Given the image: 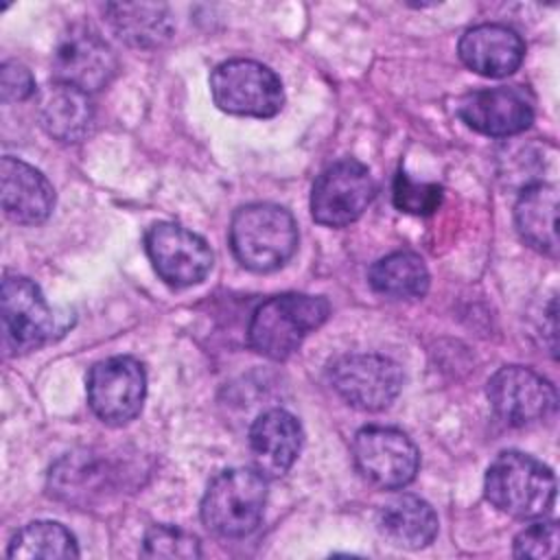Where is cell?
<instances>
[{
  "instance_id": "cell-1",
  "label": "cell",
  "mask_w": 560,
  "mask_h": 560,
  "mask_svg": "<svg viewBox=\"0 0 560 560\" xmlns=\"http://www.w3.org/2000/svg\"><path fill=\"white\" fill-rule=\"evenodd\" d=\"M330 315L322 295L280 293L256 306L247 326L249 346L273 361L289 359Z\"/></svg>"
},
{
  "instance_id": "cell-2",
  "label": "cell",
  "mask_w": 560,
  "mask_h": 560,
  "mask_svg": "<svg viewBox=\"0 0 560 560\" xmlns=\"http://www.w3.org/2000/svg\"><path fill=\"white\" fill-rule=\"evenodd\" d=\"M486 499L512 518L545 516L556 501V477L547 464L521 453H499L486 470Z\"/></svg>"
},
{
  "instance_id": "cell-3",
  "label": "cell",
  "mask_w": 560,
  "mask_h": 560,
  "mask_svg": "<svg viewBox=\"0 0 560 560\" xmlns=\"http://www.w3.org/2000/svg\"><path fill=\"white\" fill-rule=\"evenodd\" d=\"M230 245L245 269L276 271L298 249L295 219L278 203H247L232 217Z\"/></svg>"
},
{
  "instance_id": "cell-4",
  "label": "cell",
  "mask_w": 560,
  "mask_h": 560,
  "mask_svg": "<svg viewBox=\"0 0 560 560\" xmlns=\"http://www.w3.org/2000/svg\"><path fill=\"white\" fill-rule=\"evenodd\" d=\"M267 477L256 468H228L208 483L201 499V523L221 538H245L262 521Z\"/></svg>"
},
{
  "instance_id": "cell-5",
  "label": "cell",
  "mask_w": 560,
  "mask_h": 560,
  "mask_svg": "<svg viewBox=\"0 0 560 560\" xmlns=\"http://www.w3.org/2000/svg\"><path fill=\"white\" fill-rule=\"evenodd\" d=\"M212 101L234 116L271 118L284 105L280 77L254 59H228L210 74Z\"/></svg>"
},
{
  "instance_id": "cell-6",
  "label": "cell",
  "mask_w": 560,
  "mask_h": 560,
  "mask_svg": "<svg viewBox=\"0 0 560 560\" xmlns=\"http://www.w3.org/2000/svg\"><path fill=\"white\" fill-rule=\"evenodd\" d=\"M359 475L381 490H398L416 479L420 453L411 438L394 427H363L352 440Z\"/></svg>"
},
{
  "instance_id": "cell-7",
  "label": "cell",
  "mask_w": 560,
  "mask_h": 560,
  "mask_svg": "<svg viewBox=\"0 0 560 560\" xmlns=\"http://www.w3.org/2000/svg\"><path fill=\"white\" fill-rule=\"evenodd\" d=\"M376 195L370 168L343 158L319 173L311 190V214L315 223L326 228H346L354 223Z\"/></svg>"
},
{
  "instance_id": "cell-8",
  "label": "cell",
  "mask_w": 560,
  "mask_h": 560,
  "mask_svg": "<svg viewBox=\"0 0 560 560\" xmlns=\"http://www.w3.org/2000/svg\"><path fill=\"white\" fill-rule=\"evenodd\" d=\"M85 389L94 416L109 427H122L142 411L147 374L133 357H109L92 365Z\"/></svg>"
},
{
  "instance_id": "cell-9",
  "label": "cell",
  "mask_w": 560,
  "mask_h": 560,
  "mask_svg": "<svg viewBox=\"0 0 560 560\" xmlns=\"http://www.w3.org/2000/svg\"><path fill=\"white\" fill-rule=\"evenodd\" d=\"M497 418L510 427H529L549 420L558 409L556 387L525 365L499 368L486 387Z\"/></svg>"
},
{
  "instance_id": "cell-10",
  "label": "cell",
  "mask_w": 560,
  "mask_h": 560,
  "mask_svg": "<svg viewBox=\"0 0 560 560\" xmlns=\"http://www.w3.org/2000/svg\"><path fill=\"white\" fill-rule=\"evenodd\" d=\"M144 249L155 273L177 289L206 280L214 262L210 245L199 234L171 221L153 223L147 230Z\"/></svg>"
},
{
  "instance_id": "cell-11",
  "label": "cell",
  "mask_w": 560,
  "mask_h": 560,
  "mask_svg": "<svg viewBox=\"0 0 560 560\" xmlns=\"http://www.w3.org/2000/svg\"><path fill=\"white\" fill-rule=\"evenodd\" d=\"M332 389L354 409L383 411L402 389V372L383 354H346L330 368Z\"/></svg>"
},
{
  "instance_id": "cell-12",
  "label": "cell",
  "mask_w": 560,
  "mask_h": 560,
  "mask_svg": "<svg viewBox=\"0 0 560 560\" xmlns=\"http://www.w3.org/2000/svg\"><path fill=\"white\" fill-rule=\"evenodd\" d=\"M118 59L112 46L88 26H70L52 52L55 83L85 94L103 90L116 74Z\"/></svg>"
},
{
  "instance_id": "cell-13",
  "label": "cell",
  "mask_w": 560,
  "mask_h": 560,
  "mask_svg": "<svg viewBox=\"0 0 560 560\" xmlns=\"http://www.w3.org/2000/svg\"><path fill=\"white\" fill-rule=\"evenodd\" d=\"M2 328L7 343L18 352H28L44 346L59 330L55 311L33 280L11 273L4 276Z\"/></svg>"
},
{
  "instance_id": "cell-14",
  "label": "cell",
  "mask_w": 560,
  "mask_h": 560,
  "mask_svg": "<svg viewBox=\"0 0 560 560\" xmlns=\"http://www.w3.org/2000/svg\"><path fill=\"white\" fill-rule=\"evenodd\" d=\"M457 116L475 131L490 138H508L525 131L534 120V96L523 85H499L468 92Z\"/></svg>"
},
{
  "instance_id": "cell-15",
  "label": "cell",
  "mask_w": 560,
  "mask_h": 560,
  "mask_svg": "<svg viewBox=\"0 0 560 560\" xmlns=\"http://www.w3.org/2000/svg\"><path fill=\"white\" fill-rule=\"evenodd\" d=\"M457 52L468 70L488 79H503L523 63L525 42L508 24L483 22L459 37Z\"/></svg>"
},
{
  "instance_id": "cell-16",
  "label": "cell",
  "mask_w": 560,
  "mask_h": 560,
  "mask_svg": "<svg viewBox=\"0 0 560 560\" xmlns=\"http://www.w3.org/2000/svg\"><path fill=\"white\" fill-rule=\"evenodd\" d=\"M0 197L4 214L20 225H39L55 208V188L46 175L11 155L0 160Z\"/></svg>"
},
{
  "instance_id": "cell-17",
  "label": "cell",
  "mask_w": 560,
  "mask_h": 560,
  "mask_svg": "<svg viewBox=\"0 0 560 560\" xmlns=\"http://www.w3.org/2000/svg\"><path fill=\"white\" fill-rule=\"evenodd\" d=\"M304 431L300 420L287 409L260 413L249 429V453L260 475L282 477L300 455Z\"/></svg>"
},
{
  "instance_id": "cell-18",
  "label": "cell",
  "mask_w": 560,
  "mask_h": 560,
  "mask_svg": "<svg viewBox=\"0 0 560 560\" xmlns=\"http://www.w3.org/2000/svg\"><path fill=\"white\" fill-rule=\"evenodd\" d=\"M518 236L545 256H558V188L547 182L525 186L514 206Z\"/></svg>"
},
{
  "instance_id": "cell-19",
  "label": "cell",
  "mask_w": 560,
  "mask_h": 560,
  "mask_svg": "<svg viewBox=\"0 0 560 560\" xmlns=\"http://www.w3.org/2000/svg\"><path fill=\"white\" fill-rule=\"evenodd\" d=\"M381 536L400 549H422L438 536L435 510L416 494H398L381 505L376 516Z\"/></svg>"
},
{
  "instance_id": "cell-20",
  "label": "cell",
  "mask_w": 560,
  "mask_h": 560,
  "mask_svg": "<svg viewBox=\"0 0 560 560\" xmlns=\"http://www.w3.org/2000/svg\"><path fill=\"white\" fill-rule=\"evenodd\" d=\"M39 120L50 138L74 144L90 136L94 127V107L85 92L52 83L42 94Z\"/></svg>"
},
{
  "instance_id": "cell-21",
  "label": "cell",
  "mask_w": 560,
  "mask_h": 560,
  "mask_svg": "<svg viewBox=\"0 0 560 560\" xmlns=\"http://www.w3.org/2000/svg\"><path fill=\"white\" fill-rule=\"evenodd\" d=\"M114 472L105 459L92 453H68L50 468V494L70 505L85 508L112 488Z\"/></svg>"
},
{
  "instance_id": "cell-22",
  "label": "cell",
  "mask_w": 560,
  "mask_h": 560,
  "mask_svg": "<svg viewBox=\"0 0 560 560\" xmlns=\"http://www.w3.org/2000/svg\"><path fill=\"white\" fill-rule=\"evenodd\" d=\"M105 15L116 35L136 48H158L173 33V22L166 4L112 2L105 4Z\"/></svg>"
},
{
  "instance_id": "cell-23",
  "label": "cell",
  "mask_w": 560,
  "mask_h": 560,
  "mask_svg": "<svg viewBox=\"0 0 560 560\" xmlns=\"http://www.w3.org/2000/svg\"><path fill=\"white\" fill-rule=\"evenodd\" d=\"M429 280L424 260L409 249L378 258L368 271L370 287L389 300H418L429 291Z\"/></svg>"
},
{
  "instance_id": "cell-24",
  "label": "cell",
  "mask_w": 560,
  "mask_h": 560,
  "mask_svg": "<svg viewBox=\"0 0 560 560\" xmlns=\"http://www.w3.org/2000/svg\"><path fill=\"white\" fill-rule=\"evenodd\" d=\"M7 556L13 560H66L79 558V547L72 532L66 529L61 523L33 521L13 534Z\"/></svg>"
},
{
  "instance_id": "cell-25",
  "label": "cell",
  "mask_w": 560,
  "mask_h": 560,
  "mask_svg": "<svg viewBox=\"0 0 560 560\" xmlns=\"http://www.w3.org/2000/svg\"><path fill=\"white\" fill-rule=\"evenodd\" d=\"M392 201L400 212L427 217L433 214L442 203V186L413 182L409 175L398 171L392 184Z\"/></svg>"
},
{
  "instance_id": "cell-26",
  "label": "cell",
  "mask_w": 560,
  "mask_h": 560,
  "mask_svg": "<svg viewBox=\"0 0 560 560\" xmlns=\"http://www.w3.org/2000/svg\"><path fill=\"white\" fill-rule=\"evenodd\" d=\"M142 553L147 558H199V538L173 525H153L144 540Z\"/></svg>"
},
{
  "instance_id": "cell-27",
  "label": "cell",
  "mask_w": 560,
  "mask_h": 560,
  "mask_svg": "<svg viewBox=\"0 0 560 560\" xmlns=\"http://www.w3.org/2000/svg\"><path fill=\"white\" fill-rule=\"evenodd\" d=\"M514 556L516 558H532L545 560L558 556V523L556 521H540L514 538Z\"/></svg>"
},
{
  "instance_id": "cell-28",
  "label": "cell",
  "mask_w": 560,
  "mask_h": 560,
  "mask_svg": "<svg viewBox=\"0 0 560 560\" xmlns=\"http://www.w3.org/2000/svg\"><path fill=\"white\" fill-rule=\"evenodd\" d=\"M35 92L31 70L18 61H4L0 70V96L4 103L26 101Z\"/></svg>"
}]
</instances>
